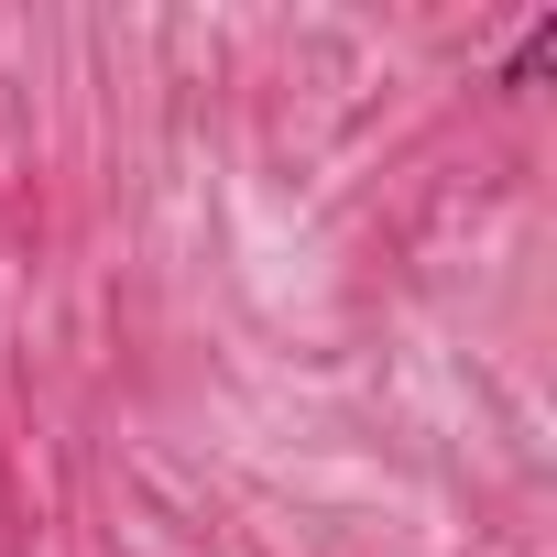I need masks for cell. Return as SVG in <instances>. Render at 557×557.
Returning <instances> with one entry per match:
<instances>
[{
    "mask_svg": "<svg viewBox=\"0 0 557 557\" xmlns=\"http://www.w3.org/2000/svg\"><path fill=\"white\" fill-rule=\"evenodd\" d=\"M546 66H557V12H535V23H524V45H513L503 88H546Z\"/></svg>",
    "mask_w": 557,
    "mask_h": 557,
    "instance_id": "1",
    "label": "cell"
}]
</instances>
